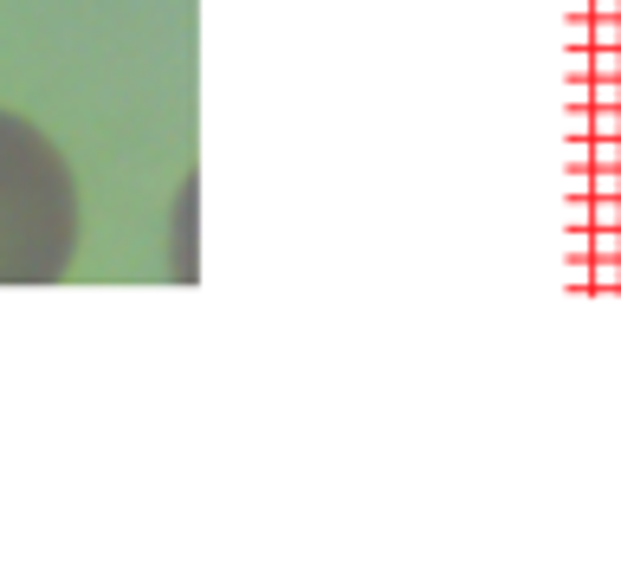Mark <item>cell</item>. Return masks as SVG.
<instances>
[{"label": "cell", "instance_id": "1", "mask_svg": "<svg viewBox=\"0 0 621 576\" xmlns=\"http://www.w3.org/2000/svg\"><path fill=\"white\" fill-rule=\"evenodd\" d=\"M85 240V188L33 117L0 104V285H59Z\"/></svg>", "mask_w": 621, "mask_h": 576}]
</instances>
